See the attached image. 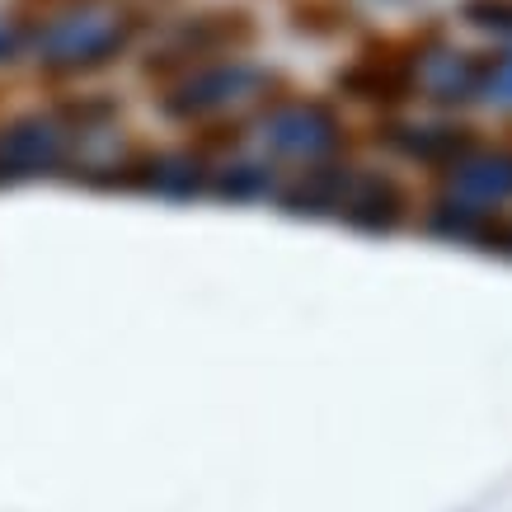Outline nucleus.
Returning <instances> with one entry per match:
<instances>
[{
  "instance_id": "obj_1",
  "label": "nucleus",
  "mask_w": 512,
  "mask_h": 512,
  "mask_svg": "<svg viewBox=\"0 0 512 512\" xmlns=\"http://www.w3.org/2000/svg\"><path fill=\"white\" fill-rule=\"evenodd\" d=\"M151 24H160V15L141 10L132 0L62 10V15L29 24V57L38 62V76L52 90H62V85H80V80L113 71L146 38Z\"/></svg>"
},
{
  "instance_id": "obj_2",
  "label": "nucleus",
  "mask_w": 512,
  "mask_h": 512,
  "mask_svg": "<svg viewBox=\"0 0 512 512\" xmlns=\"http://www.w3.org/2000/svg\"><path fill=\"white\" fill-rule=\"evenodd\" d=\"M447 43L442 19H423L409 29H362L353 57L334 71V94L376 113H400L423 94V66Z\"/></svg>"
},
{
  "instance_id": "obj_3",
  "label": "nucleus",
  "mask_w": 512,
  "mask_h": 512,
  "mask_svg": "<svg viewBox=\"0 0 512 512\" xmlns=\"http://www.w3.org/2000/svg\"><path fill=\"white\" fill-rule=\"evenodd\" d=\"M264 43V19L240 0L221 5H198L188 15L170 19V29L146 47L137 62V76L146 90H170L174 80L193 76L198 66L226 62V57H254V47Z\"/></svg>"
},
{
  "instance_id": "obj_4",
  "label": "nucleus",
  "mask_w": 512,
  "mask_h": 512,
  "mask_svg": "<svg viewBox=\"0 0 512 512\" xmlns=\"http://www.w3.org/2000/svg\"><path fill=\"white\" fill-rule=\"evenodd\" d=\"M259 123H264V141L287 160H329L348 146V118L339 113L334 99H320V94H301L287 90L278 94L268 109H259Z\"/></svg>"
},
{
  "instance_id": "obj_5",
  "label": "nucleus",
  "mask_w": 512,
  "mask_h": 512,
  "mask_svg": "<svg viewBox=\"0 0 512 512\" xmlns=\"http://www.w3.org/2000/svg\"><path fill=\"white\" fill-rule=\"evenodd\" d=\"M71 132L57 123L52 109L15 113L0 123V188L19 184V179H38V174L62 170L71 156Z\"/></svg>"
},
{
  "instance_id": "obj_6",
  "label": "nucleus",
  "mask_w": 512,
  "mask_h": 512,
  "mask_svg": "<svg viewBox=\"0 0 512 512\" xmlns=\"http://www.w3.org/2000/svg\"><path fill=\"white\" fill-rule=\"evenodd\" d=\"M339 212L353 226H362V231H395L404 221V212H409V193H404V184L395 179V174H357L348 179V193H343Z\"/></svg>"
},
{
  "instance_id": "obj_7",
  "label": "nucleus",
  "mask_w": 512,
  "mask_h": 512,
  "mask_svg": "<svg viewBox=\"0 0 512 512\" xmlns=\"http://www.w3.org/2000/svg\"><path fill=\"white\" fill-rule=\"evenodd\" d=\"M282 19L296 38H311V43H343L367 29L357 0H282Z\"/></svg>"
},
{
  "instance_id": "obj_8",
  "label": "nucleus",
  "mask_w": 512,
  "mask_h": 512,
  "mask_svg": "<svg viewBox=\"0 0 512 512\" xmlns=\"http://www.w3.org/2000/svg\"><path fill=\"white\" fill-rule=\"evenodd\" d=\"M52 113H57V123H62L71 137H94V132H109V127L123 118V99L109 90L62 85L57 99H52Z\"/></svg>"
},
{
  "instance_id": "obj_9",
  "label": "nucleus",
  "mask_w": 512,
  "mask_h": 512,
  "mask_svg": "<svg viewBox=\"0 0 512 512\" xmlns=\"http://www.w3.org/2000/svg\"><path fill=\"white\" fill-rule=\"evenodd\" d=\"M29 57V24L5 5L0 10V66H15V62H24Z\"/></svg>"
},
{
  "instance_id": "obj_10",
  "label": "nucleus",
  "mask_w": 512,
  "mask_h": 512,
  "mask_svg": "<svg viewBox=\"0 0 512 512\" xmlns=\"http://www.w3.org/2000/svg\"><path fill=\"white\" fill-rule=\"evenodd\" d=\"M226 179H221V193H231V198H249V193H259V188H268V165H226Z\"/></svg>"
}]
</instances>
